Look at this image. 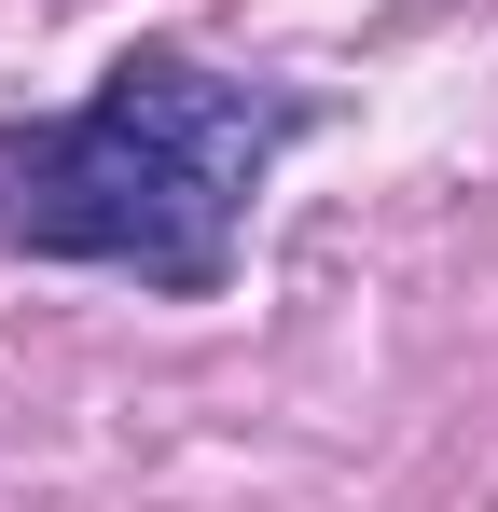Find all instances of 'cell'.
<instances>
[{"instance_id": "1", "label": "cell", "mask_w": 498, "mask_h": 512, "mask_svg": "<svg viewBox=\"0 0 498 512\" xmlns=\"http://www.w3.org/2000/svg\"><path fill=\"white\" fill-rule=\"evenodd\" d=\"M291 111L222 84L208 56L139 42L56 125H0V236L28 263H111L139 291L208 305L236 277V222L277 167Z\"/></svg>"}]
</instances>
